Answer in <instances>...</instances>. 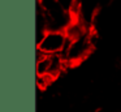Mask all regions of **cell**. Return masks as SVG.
Masks as SVG:
<instances>
[{
	"instance_id": "obj_4",
	"label": "cell",
	"mask_w": 121,
	"mask_h": 112,
	"mask_svg": "<svg viewBox=\"0 0 121 112\" xmlns=\"http://www.w3.org/2000/svg\"><path fill=\"white\" fill-rule=\"evenodd\" d=\"M91 30L92 29L87 27L81 20L74 18V20L66 26V29L64 30V33H65L66 36H68L69 40H74V39H78V38H81V36H83V35H87Z\"/></svg>"
},
{
	"instance_id": "obj_1",
	"label": "cell",
	"mask_w": 121,
	"mask_h": 112,
	"mask_svg": "<svg viewBox=\"0 0 121 112\" xmlns=\"http://www.w3.org/2000/svg\"><path fill=\"white\" fill-rule=\"evenodd\" d=\"M95 42H96V35L94 34V30L78 39L69 40L65 51L63 52V57L65 59L68 67H73L86 60L94 49Z\"/></svg>"
},
{
	"instance_id": "obj_3",
	"label": "cell",
	"mask_w": 121,
	"mask_h": 112,
	"mask_svg": "<svg viewBox=\"0 0 121 112\" xmlns=\"http://www.w3.org/2000/svg\"><path fill=\"white\" fill-rule=\"evenodd\" d=\"M68 43L69 39L64 31L48 30L42 40L37 43V48L46 55H63Z\"/></svg>"
},
{
	"instance_id": "obj_2",
	"label": "cell",
	"mask_w": 121,
	"mask_h": 112,
	"mask_svg": "<svg viewBox=\"0 0 121 112\" xmlns=\"http://www.w3.org/2000/svg\"><path fill=\"white\" fill-rule=\"evenodd\" d=\"M38 5L42 8L47 21V29L55 31H64L66 26L74 20L57 3V0H38Z\"/></svg>"
}]
</instances>
